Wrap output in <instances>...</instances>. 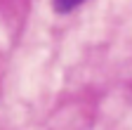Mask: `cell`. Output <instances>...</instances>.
Returning a JSON list of instances; mask_svg holds the SVG:
<instances>
[{
    "label": "cell",
    "instance_id": "cell-1",
    "mask_svg": "<svg viewBox=\"0 0 132 130\" xmlns=\"http://www.w3.org/2000/svg\"><path fill=\"white\" fill-rule=\"evenodd\" d=\"M80 3H85V0H52V5L57 12H71L73 7H78Z\"/></svg>",
    "mask_w": 132,
    "mask_h": 130
}]
</instances>
